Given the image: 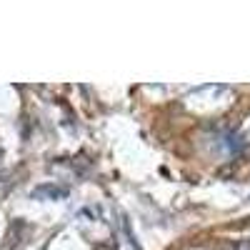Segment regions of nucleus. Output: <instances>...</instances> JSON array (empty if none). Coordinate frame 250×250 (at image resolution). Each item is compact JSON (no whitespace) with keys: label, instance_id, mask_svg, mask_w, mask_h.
<instances>
[{"label":"nucleus","instance_id":"f257e3e1","mask_svg":"<svg viewBox=\"0 0 250 250\" xmlns=\"http://www.w3.org/2000/svg\"><path fill=\"white\" fill-rule=\"evenodd\" d=\"M223 250H250V240H235V243H225Z\"/></svg>","mask_w":250,"mask_h":250}]
</instances>
